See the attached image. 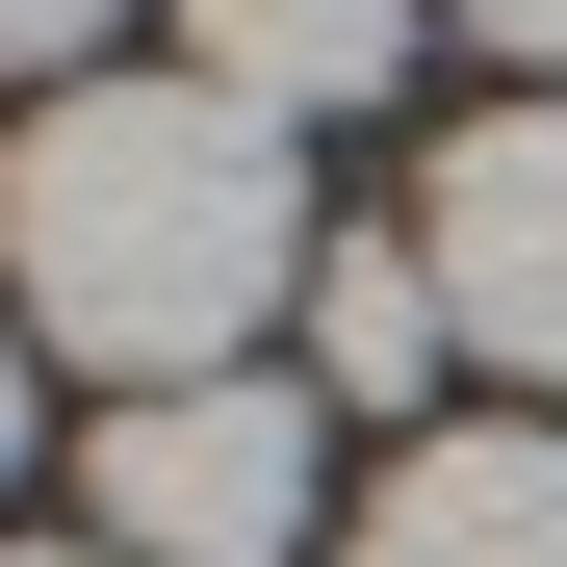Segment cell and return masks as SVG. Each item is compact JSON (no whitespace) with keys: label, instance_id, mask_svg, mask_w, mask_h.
<instances>
[{"label":"cell","instance_id":"obj_10","mask_svg":"<svg viewBox=\"0 0 567 567\" xmlns=\"http://www.w3.org/2000/svg\"><path fill=\"white\" fill-rule=\"evenodd\" d=\"M0 567H104V542H0Z\"/></svg>","mask_w":567,"mask_h":567},{"label":"cell","instance_id":"obj_9","mask_svg":"<svg viewBox=\"0 0 567 567\" xmlns=\"http://www.w3.org/2000/svg\"><path fill=\"white\" fill-rule=\"evenodd\" d=\"M0 464H27V310H0Z\"/></svg>","mask_w":567,"mask_h":567},{"label":"cell","instance_id":"obj_3","mask_svg":"<svg viewBox=\"0 0 567 567\" xmlns=\"http://www.w3.org/2000/svg\"><path fill=\"white\" fill-rule=\"evenodd\" d=\"M413 258H439L464 361L567 388V104H491V130H464V155L413 181Z\"/></svg>","mask_w":567,"mask_h":567},{"label":"cell","instance_id":"obj_2","mask_svg":"<svg viewBox=\"0 0 567 567\" xmlns=\"http://www.w3.org/2000/svg\"><path fill=\"white\" fill-rule=\"evenodd\" d=\"M310 413L336 388H284V361H258V388H233V361H207V388H130L104 413V567H284L336 516Z\"/></svg>","mask_w":567,"mask_h":567},{"label":"cell","instance_id":"obj_4","mask_svg":"<svg viewBox=\"0 0 567 567\" xmlns=\"http://www.w3.org/2000/svg\"><path fill=\"white\" fill-rule=\"evenodd\" d=\"M336 567H567V439H413L388 491L336 516Z\"/></svg>","mask_w":567,"mask_h":567},{"label":"cell","instance_id":"obj_7","mask_svg":"<svg viewBox=\"0 0 567 567\" xmlns=\"http://www.w3.org/2000/svg\"><path fill=\"white\" fill-rule=\"evenodd\" d=\"M104 27H130V0H0V78L52 104V52H104Z\"/></svg>","mask_w":567,"mask_h":567},{"label":"cell","instance_id":"obj_8","mask_svg":"<svg viewBox=\"0 0 567 567\" xmlns=\"http://www.w3.org/2000/svg\"><path fill=\"white\" fill-rule=\"evenodd\" d=\"M464 27H491V52H542V78H567V0H464Z\"/></svg>","mask_w":567,"mask_h":567},{"label":"cell","instance_id":"obj_1","mask_svg":"<svg viewBox=\"0 0 567 567\" xmlns=\"http://www.w3.org/2000/svg\"><path fill=\"white\" fill-rule=\"evenodd\" d=\"M310 284V181L233 78H52L0 155V310L104 388H207L258 361V310Z\"/></svg>","mask_w":567,"mask_h":567},{"label":"cell","instance_id":"obj_5","mask_svg":"<svg viewBox=\"0 0 567 567\" xmlns=\"http://www.w3.org/2000/svg\"><path fill=\"white\" fill-rule=\"evenodd\" d=\"M181 27H207V78L258 130H310V104H388L413 78V0H181Z\"/></svg>","mask_w":567,"mask_h":567},{"label":"cell","instance_id":"obj_6","mask_svg":"<svg viewBox=\"0 0 567 567\" xmlns=\"http://www.w3.org/2000/svg\"><path fill=\"white\" fill-rule=\"evenodd\" d=\"M439 361H464L439 258H413V233H336V258H310V388H336V413H413Z\"/></svg>","mask_w":567,"mask_h":567}]
</instances>
